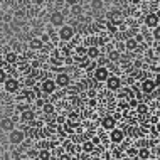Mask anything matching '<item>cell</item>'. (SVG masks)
<instances>
[{
  "instance_id": "cell-1",
  "label": "cell",
  "mask_w": 160,
  "mask_h": 160,
  "mask_svg": "<svg viewBox=\"0 0 160 160\" xmlns=\"http://www.w3.org/2000/svg\"><path fill=\"white\" fill-rule=\"evenodd\" d=\"M158 88V79L155 78V79H152V78H145L143 81H142V91H143L145 94H152L155 89Z\"/></svg>"
},
{
  "instance_id": "cell-2",
  "label": "cell",
  "mask_w": 160,
  "mask_h": 160,
  "mask_svg": "<svg viewBox=\"0 0 160 160\" xmlns=\"http://www.w3.org/2000/svg\"><path fill=\"white\" fill-rule=\"evenodd\" d=\"M25 140V133L22 130H10L8 132V142H10L12 145H22Z\"/></svg>"
},
{
  "instance_id": "cell-3",
  "label": "cell",
  "mask_w": 160,
  "mask_h": 160,
  "mask_svg": "<svg viewBox=\"0 0 160 160\" xmlns=\"http://www.w3.org/2000/svg\"><path fill=\"white\" fill-rule=\"evenodd\" d=\"M74 37V27H71V25H61L59 27V39L64 42H69L71 39Z\"/></svg>"
},
{
  "instance_id": "cell-4",
  "label": "cell",
  "mask_w": 160,
  "mask_h": 160,
  "mask_svg": "<svg viewBox=\"0 0 160 160\" xmlns=\"http://www.w3.org/2000/svg\"><path fill=\"white\" fill-rule=\"evenodd\" d=\"M93 71H94V81H99V83L106 81L108 76H110V69L106 66H96Z\"/></svg>"
},
{
  "instance_id": "cell-5",
  "label": "cell",
  "mask_w": 160,
  "mask_h": 160,
  "mask_svg": "<svg viewBox=\"0 0 160 160\" xmlns=\"http://www.w3.org/2000/svg\"><path fill=\"white\" fill-rule=\"evenodd\" d=\"M56 81L52 79V78H46L44 81L41 83V91L44 93V94H52L56 91Z\"/></svg>"
},
{
  "instance_id": "cell-6",
  "label": "cell",
  "mask_w": 160,
  "mask_h": 160,
  "mask_svg": "<svg viewBox=\"0 0 160 160\" xmlns=\"http://www.w3.org/2000/svg\"><path fill=\"white\" fill-rule=\"evenodd\" d=\"M54 81H56V86H58V88H69V86H71V76H69L68 72H59V74L54 78Z\"/></svg>"
},
{
  "instance_id": "cell-7",
  "label": "cell",
  "mask_w": 160,
  "mask_h": 160,
  "mask_svg": "<svg viewBox=\"0 0 160 160\" xmlns=\"http://www.w3.org/2000/svg\"><path fill=\"white\" fill-rule=\"evenodd\" d=\"M49 22L52 27H61V25H64V22H66V19H64V14L62 12H59V10H56L51 14V19H49Z\"/></svg>"
},
{
  "instance_id": "cell-8",
  "label": "cell",
  "mask_w": 160,
  "mask_h": 160,
  "mask_svg": "<svg viewBox=\"0 0 160 160\" xmlns=\"http://www.w3.org/2000/svg\"><path fill=\"white\" fill-rule=\"evenodd\" d=\"M105 83H106V86H108V89H111V91H116V89L122 88V79H120L116 74H110Z\"/></svg>"
},
{
  "instance_id": "cell-9",
  "label": "cell",
  "mask_w": 160,
  "mask_h": 160,
  "mask_svg": "<svg viewBox=\"0 0 160 160\" xmlns=\"http://www.w3.org/2000/svg\"><path fill=\"white\" fill-rule=\"evenodd\" d=\"M19 81L15 79V78H7L5 81H3V88H5L7 93H17L19 91Z\"/></svg>"
},
{
  "instance_id": "cell-10",
  "label": "cell",
  "mask_w": 160,
  "mask_h": 160,
  "mask_svg": "<svg viewBox=\"0 0 160 160\" xmlns=\"http://www.w3.org/2000/svg\"><path fill=\"white\" fill-rule=\"evenodd\" d=\"M158 24H160V17H158V14H148L145 17V25L152 31V29H155V27H158Z\"/></svg>"
},
{
  "instance_id": "cell-11",
  "label": "cell",
  "mask_w": 160,
  "mask_h": 160,
  "mask_svg": "<svg viewBox=\"0 0 160 160\" xmlns=\"http://www.w3.org/2000/svg\"><path fill=\"white\" fill-rule=\"evenodd\" d=\"M123 138H125L123 130H118V128L110 130V142H113V143H122Z\"/></svg>"
},
{
  "instance_id": "cell-12",
  "label": "cell",
  "mask_w": 160,
  "mask_h": 160,
  "mask_svg": "<svg viewBox=\"0 0 160 160\" xmlns=\"http://www.w3.org/2000/svg\"><path fill=\"white\" fill-rule=\"evenodd\" d=\"M0 128H2L3 132H10V130H14V128H15L14 118H8V116L2 118V120H0Z\"/></svg>"
},
{
  "instance_id": "cell-13",
  "label": "cell",
  "mask_w": 160,
  "mask_h": 160,
  "mask_svg": "<svg viewBox=\"0 0 160 160\" xmlns=\"http://www.w3.org/2000/svg\"><path fill=\"white\" fill-rule=\"evenodd\" d=\"M108 19H110V22H111V24H115V25H120V24H123L125 17H123V14H122L120 10H113L110 15H108Z\"/></svg>"
},
{
  "instance_id": "cell-14",
  "label": "cell",
  "mask_w": 160,
  "mask_h": 160,
  "mask_svg": "<svg viewBox=\"0 0 160 160\" xmlns=\"http://www.w3.org/2000/svg\"><path fill=\"white\" fill-rule=\"evenodd\" d=\"M34 120H36V113H34L32 110H29V108L20 113V122L22 123H32Z\"/></svg>"
},
{
  "instance_id": "cell-15",
  "label": "cell",
  "mask_w": 160,
  "mask_h": 160,
  "mask_svg": "<svg viewBox=\"0 0 160 160\" xmlns=\"http://www.w3.org/2000/svg\"><path fill=\"white\" fill-rule=\"evenodd\" d=\"M86 58L91 59V61H96V59L99 58V49H98L96 46L88 47V49H86Z\"/></svg>"
},
{
  "instance_id": "cell-16",
  "label": "cell",
  "mask_w": 160,
  "mask_h": 160,
  "mask_svg": "<svg viewBox=\"0 0 160 160\" xmlns=\"http://www.w3.org/2000/svg\"><path fill=\"white\" fill-rule=\"evenodd\" d=\"M3 59H5L7 64H15L19 61V56H17L15 51H7V52L3 54Z\"/></svg>"
},
{
  "instance_id": "cell-17",
  "label": "cell",
  "mask_w": 160,
  "mask_h": 160,
  "mask_svg": "<svg viewBox=\"0 0 160 160\" xmlns=\"http://www.w3.org/2000/svg\"><path fill=\"white\" fill-rule=\"evenodd\" d=\"M106 59H108V62H118L120 59H122V54H120V51L111 49V51H108Z\"/></svg>"
},
{
  "instance_id": "cell-18",
  "label": "cell",
  "mask_w": 160,
  "mask_h": 160,
  "mask_svg": "<svg viewBox=\"0 0 160 160\" xmlns=\"http://www.w3.org/2000/svg\"><path fill=\"white\" fill-rule=\"evenodd\" d=\"M115 125H116V122H115L113 116H105V118L101 120V127L105 130H113Z\"/></svg>"
},
{
  "instance_id": "cell-19",
  "label": "cell",
  "mask_w": 160,
  "mask_h": 160,
  "mask_svg": "<svg viewBox=\"0 0 160 160\" xmlns=\"http://www.w3.org/2000/svg\"><path fill=\"white\" fill-rule=\"evenodd\" d=\"M42 47H44V42L41 41V37H34L32 41H29V49L39 51V49H42Z\"/></svg>"
},
{
  "instance_id": "cell-20",
  "label": "cell",
  "mask_w": 160,
  "mask_h": 160,
  "mask_svg": "<svg viewBox=\"0 0 160 160\" xmlns=\"http://www.w3.org/2000/svg\"><path fill=\"white\" fill-rule=\"evenodd\" d=\"M125 47H127L128 51H137L138 49V42L135 41V37H128L127 41H125Z\"/></svg>"
},
{
  "instance_id": "cell-21",
  "label": "cell",
  "mask_w": 160,
  "mask_h": 160,
  "mask_svg": "<svg viewBox=\"0 0 160 160\" xmlns=\"http://www.w3.org/2000/svg\"><path fill=\"white\" fill-rule=\"evenodd\" d=\"M51 152H49V148H41L39 150V153H37V160H51Z\"/></svg>"
},
{
  "instance_id": "cell-22",
  "label": "cell",
  "mask_w": 160,
  "mask_h": 160,
  "mask_svg": "<svg viewBox=\"0 0 160 160\" xmlns=\"http://www.w3.org/2000/svg\"><path fill=\"white\" fill-rule=\"evenodd\" d=\"M138 155V158H142V160H147V158H150V150L148 148H140L137 152Z\"/></svg>"
},
{
  "instance_id": "cell-23",
  "label": "cell",
  "mask_w": 160,
  "mask_h": 160,
  "mask_svg": "<svg viewBox=\"0 0 160 160\" xmlns=\"http://www.w3.org/2000/svg\"><path fill=\"white\" fill-rule=\"evenodd\" d=\"M93 148H94V143H93V142H84V143H83V152L91 153Z\"/></svg>"
},
{
  "instance_id": "cell-24",
  "label": "cell",
  "mask_w": 160,
  "mask_h": 160,
  "mask_svg": "<svg viewBox=\"0 0 160 160\" xmlns=\"http://www.w3.org/2000/svg\"><path fill=\"white\" fill-rule=\"evenodd\" d=\"M42 111L47 113V115L54 113V105H51V103H44V105H42Z\"/></svg>"
},
{
  "instance_id": "cell-25",
  "label": "cell",
  "mask_w": 160,
  "mask_h": 160,
  "mask_svg": "<svg viewBox=\"0 0 160 160\" xmlns=\"http://www.w3.org/2000/svg\"><path fill=\"white\" fill-rule=\"evenodd\" d=\"M89 3H91L93 10H99V8H103V2H101V0H91Z\"/></svg>"
},
{
  "instance_id": "cell-26",
  "label": "cell",
  "mask_w": 160,
  "mask_h": 160,
  "mask_svg": "<svg viewBox=\"0 0 160 160\" xmlns=\"http://www.w3.org/2000/svg\"><path fill=\"white\" fill-rule=\"evenodd\" d=\"M7 71H5V69H3V68H0V84H3V81H5L7 79Z\"/></svg>"
},
{
  "instance_id": "cell-27",
  "label": "cell",
  "mask_w": 160,
  "mask_h": 160,
  "mask_svg": "<svg viewBox=\"0 0 160 160\" xmlns=\"http://www.w3.org/2000/svg\"><path fill=\"white\" fill-rule=\"evenodd\" d=\"M81 10H83V8H81V5H78V3H76V5H71V12H72L74 15H79Z\"/></svg>"
},
{
  "instance_id": "cell-28",
  "label": "cell",
  "mask_w": 160,
  "mask_h": 160,
  "mask_svg": "<svg viewBox=\"0 0 160 160\" xmlns=\"http://www.w3.org/2000/svg\"><path fill=\"white\" fill-rule=\"evenodd\" d=\"M106 29H108V32H111V34H116V25H115V24L108 22V24H106Z\"/></svg>"
},
{
  "instance_id": "cell-29",
  "label": "cell",
  "mask_w": 160,
  "mask_h": 160,
  "mask_svg": "<svg viewBox=\"0 0 160 160\" xmlns=\"http://www.w3.org/2000/svg\"><path fill=\"white\" fill-rule=\"evenodd\" d=\"M37 153H39V150H27V157L29 158H37Z\"/></svg>"
},
{
  "instance_id": "cell-30",
  "label": "cell",
  "mask_w": 160,
  "mask_h": 160,
  "mask_svg": "<svg viewBox=\"0 0 160 160\" xmlns=\"http://www.w3.org/2000/svg\"><path fill=\"white\" fill-rule=\"evenodd\" d=\"M152 31H153V39L158 42V41H160V29L155 27V29H152Z\"/></svg>"
},
{
  "instance_id": "cell-31",
  "label": "cell",
  "mask_w": 160,
  "mask_h": 160,
  "mask_svg": "<svg viewBox=\"0 0 160 160\" xmlns=\"http://www.w3.org/2000/svg\"><path fill=\"white\" fill-rule=\"evenodd\" d=\"M152 137H153V138L158 137V128H157V125H153V128H152Z\"/></svg>"
},
{
  "instance_id": "cell-32",
  "label": "cell",
  "mask_w": 160,
  "mask_h": 160,
  "mask_svg": "<svg viewBox=\"0 0 160 160\" xmlns=\"http://www.w3.org/2000/svg\"><path fill=\"white\" fill-rule=\"evenodd\" d=\"M137 108H138L140 113H145V111H147V105H137Z\"/></svg>"
},
{
  "instance_id": "cell-33",
  "label": "cell",
  "mask_w": 160,
  "mask_h": 160,
  "mask_svg": "<svg viewBox=\"0 0 160 160\" xmlns=\"http://www.w3.org/2000/svg\"><path fill=\"white\" fill-rule=\"evenodd\" d=\"M5 66H8V64L5 62V59H3L2 56H0V68H3V69H5Z\"/></svg>"
},
{
  "instance_id": "cell-34",
  "label": "cell",
  "mask_w": 160,
  "mask_h": 160,
  "mask_svg": "<svg viewBox=\"0 0 160 160\" xmlns=\"http://www.w3.org/2000/svg\"><path fill=\"white\" fill-rule=\"evenodd\" d=\"M59 160H71V158H69V155L64 153V155H61V157H59Z\"/></svg>"
},
{
  "instance_id": "cell-35",
  "label": "cell",
  "mask_w": 160,
  "mask_h": 160,
  "mask_svg": "<svg viewBox=\"0 0 160 160\" xmlns=\"http://www.w3.org/2000/svg\"><path fill=\"white\" fill-rule=\"evenodd\" d=\"M15 17H24V12H22V10H19V12L15 14Z\"/></svg>"
},
{
  "instance_id": "cell-36",
  "label": "cell",
  "mask_w": 160,
  "mask_h": 160,
  "mask_svg": "<svg viewBox=\"0 0 160 160\" xmlns=\"http://www.w3.org/2000/svg\"><path fill=\"white\" fill-rule=\"evenodd\" d=\"M44 103H46V101H42V99H37V106H42Z\"/></svg>"
},
{
  "instance_id": "cell-37",
  "label": "cell",
  "mask_w": 160,
  "mask_h": 160,
  "mask_svg": "<svg viewBox=\"0 0 160 160\" xmlns=\"http://www.w3.org/2000/svg\"><path fill=\"white\" fill-rule=\"evenodd\" d=\"M44 3V0H36V5H42Z\"/></svg>"
},
{
  "instance_id": "cell-38",
  "label": "cell",
  "mask_w": 160,
  "mask_h": 160,
  "mask_svg": "<svg viewBox=\"0 0 160 160\" xmlns=\"http://www.w3.org/2000/svg\"><path fill=\"white\" fill-rule=\"evenodd\" d=\"M34 84V79H27V86H32Z\"/></svg>"
},
{
  "instance_id": "cell-39",
  "label": "cell",
  "mask_w": 160,
  "mask_h": 160,
  "mask_svg": "<svg viewBox=\"0 0 160 160\" xmlns=\"http://www.w3.org/2000/svg\"><path fill=\"white\" fill-rule=\"evenodd\" d=\"M89 2H91V0H83V3H89Z\"/></svg>"
},
{
  "instance_id": "cell-40",
  "label": "cell",
  "mask_w": 160,
  "mask_h": 160,
  "mask_svg": "<svg viewBox=\"0 0 160 160\" xmlns=\"http://www.w3.org/2000/svg\"><path fill=\"white\" fill-rule=\"evenodd\" d=\"M147 160H158V158H147Z\"/></svg>"
},
{
  "instance_id": "cell-41",
  "label": "cell",
  "mask_w": 160,
  "mask_h": 160,
  "mask_svg": "<svg viewBox=\"0 0 160 160\" xmlns=\"http://www.w3.org/2000/svg\"><path fill=\"white\" fill-rule=\"evenodd\" d=\"M0 8H2V5H0Z\"/></svg>"
}]
</instances>
